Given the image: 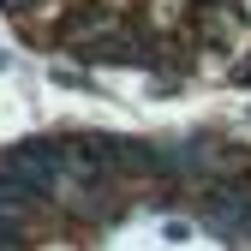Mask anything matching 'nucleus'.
Here are the masks:
<instances>
[{
	"label": "nucleus",
	"mask_w": 251,
	"mask_h": 251,
	"mask_svg": "<svg viewBox=\"0 0 251 251\" xmlns=\"http://www.w3.org/2000/svg\"><path fill=\"white\" fill-rule=\"evenodd\" d=\"M60 155L54 144H18L0 155V185H18V192H48V185L60 179Z\"/></svg>",
	"instance_id": "f257e3e1"
}]
</instances>
